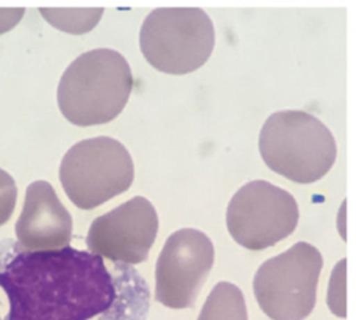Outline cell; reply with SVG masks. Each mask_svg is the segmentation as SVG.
Instances as JSON below:
<instances>
[{
    "label": "cell",
    "mask_w": 356,
    "mask_h": 320,
    "mask_svg": "<svg viewBox=\"0 0 356 320\" xmlns=\"http://www.w3.org/2000/svg\"><path fill=\"white\" fill-rule=\"evenodd\" d=\"M210 17L196 7L153 10L139 33L140 50L152 67L182 75L200 68L214 47Z\"/></svg>",
    "instance_id": "cell-4"
},
{
    "label": "cell",
    "mask_w": 356,
    "mask_h": 320,
    "mask_svg": "<svg viewBox=\"0 0 356 320\" xmlns=\"http://www.w3.org/2000/svg\"><path fill=\"white\" fill-rule=\"evenodd\" d=\"M321 267V253L307 242L266 260L253 278L260 309L273 320L306 319L316 305Z\"/></svg>",
    "instance_id": "cell-6"
},
{
    "label": "cell",
    "mask_w": 356,
    "mask_h": 320,
    "mask_svg": "<svg viewBox=\"0 0 356 320\" xmlns=\"http://www.w3.org/2000/svg\"><path fill=\"white\" fill-rule=\"evenodd\" d=\"M60 181L79 209H95L129 189L134 161L114 138L96 136L71 146L60 164Z\"/></svg>",
    "instance_id": "cell-5"
},
{
    "label": "cell",
    "mask_w": 356,
    "mask_h": 320,
    "mask_svg": "<svg viewBox=\"0 0 356 320\" xmlns=\"http://www.w3.org/2000/svg\"><path fill=\"white\" fill-rule=\"evenodd\" d=\"M298 218L295 198L264 179L241 186L227 207V228L231 237L250 250L274 246L291 235Z\"/></svg>",
    "instance_id": "cell-7"
},
{
    "label": "cell",
    "mask_w": 356,
    "mask_h": 320,
    "mask_svg": "<svg viewBox=\"0 0 356 320\" xmlns=\"http://www.w3.org/2000/svg\"><path fill=\"white\" fill-rule=\"evenodd\" d=\"M214 263V246L199 230L172 232L156 263V301L172 309L193 306Z\"/></svg>",
    "instance_id": "cell-8"
},
{
    "label": "cell",
    "mask_w": 356,
    "mask_h": 320,
    "mask_svg": "<svg viewBox=\"0 0 356 320\" xmlns=\"http://www.w3.org/2000/svg\"><path fill=\"white\" fill-rule=\"evenodd\" d=\"M18 245L26 250H51L68 246L72 218L47 181L28 185L22 211L15 223Z\"/></svg>",
    "instance_id": "cell-10"
},
{
    "label": "cell",
    "mask_w": 356,
    "mask_h": 320,
    "mask_svg": "<svg viewBox=\"0 0 356 320\" xmlns=\"http://www.w3.org/2000/svg\"><path fill=\"white\" fill-rule=\"evenodd\" d=\"M345 264L346 260H341L335 270L332 271L331 282H330V292H328V305L331 310L338 316H345Z\"/></svg>",
    "instance_id": "cell-13"
},
{
    "label": "cell",
    "mask_w": 356,
    "mask_h": 320,
    "mask_svg": "<svg viewBox=\"0 0 356 320\" xmlns=\"http://www.w3.org/2000/svg\"><path fill=\"white\" fill-rule=\"evenodd\" d=\"M17 185L13 177L0 168V225L6 224L15 207Z\"/></svg>",
    "instance_id": "cell-14"
},
{
    "label": "cell",
    "mask_w": 356,
    "mask_h": 320,
    "mask_svg": "<svg viewBox=\"0 0 356 320\" xmlns=\"http://www.w3.org/2000/svg\"><path fill=\"white\" fill-rule=\"evenodd\" d=\"M115 298L111 274L95 253L0 243V309L6 320H89L110 309Z\"/></svg>",
    "instance_id": "cell-1"
},
{
    "label": "cell",
    "mask_w": 356,
    "mask_h": 320,
    "mask_svg": "<svg viewBox=\"0 0 356 320\" xmlns=\"http://www.w3.org/2000/svg\"><path fill=\"white\" fill-rule=\"evenodd\" d=\"M24 13V8H0V33L7 32L17 25Z\"/></svg>",
    "instance_id": "cell-15"
},
{
    "label": "cell",
    "mask_w": 356,
    "mask_h": 320,
    "mask_svg": "<svg viewBox=\"0 0 356 320\" xmlns=\"http://www.w3.org/2000/svg\"><path fill=\"white\" fill-rule=\"evenodd\" d=\"M39 11L53 26L75 35L89 32L103 14V8H40Z\"/></svg>",
    "instance_id": "cell-12"
},
{
    "label": "cell",
    "mask_w": 356,
    "mask_h": 320,
    "mask_svg": "<svg viewBox=\"0 0 356 320\" xmlns=\"http://www.w3.org/2000/svg\"><path fill=\"white\" fill-rule=\"evenodd\" d=\"M157 230L159 218L153 205L135 196L93 220L86 246L100 257L135 264L147 259Z\"/></svg>",
    "instance_id": "cell-9"
},
{
    "label": "cell",
    "mask_w": 356,
    "mask_h": 320,
    "mask_svg": "<svg viewBox=\"0 0 356 320\" xmlns=\"http://www.w3.org/2000/svg\"><path fill=\"white\" fill-rule=\"evenodd\" d=\"M259 150L273 171L299 184L323 178L337 157L331 131L302 110L273 113L261 127Z\"/></svg>",
    "instance_id": "cell-3"
},
{
    "label": "cell",
    "mask_w": 356,
    "mask_h": 320,
    "mask_svg": "<svg viewBox=\"0 0 356 320\" xmlns=\"http://www.w3.org/2000/svg\"><path fill=\"white\" fill-rule=\"evenodd\" d=\"M132 72L122 54L111 49H93L78 56L64 71L57 103L72 124H106L125 107L132 90Z\"/></svg>",
    "instance_id": "cell-2"
},
{
    "label": "cell",
    "mask_w": 356,
    "mask_h": 320,
    "mask_svg": "<svg viewBox=\"0 0 356 320\" xmlns=\"http://www.w3.org/2000/svg\"><path fill=\"white\" fill-rule=\"evenodd\" d=\"M197 320H248L242 291L228 281H221L209 294Z\"/></svg>",
    "instance_id": "cell-11"
}]
</instances>
